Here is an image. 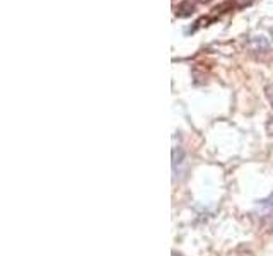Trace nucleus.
Masks as SVG:
<instances>
[{"label":"nucleus","mask_w":273,"mask_h":256,"mask_svg":"<svg viewBox=\"0 0 273 256\" xmlns=\"http://www.w3.org/2000/svg\"><path fill=\"white\" fill-rule=\"evenodd\" d=\"M248 48L255 53H265L270 50V43L265 36H253L248 41Z\"/></svg>","instance_id":"1"},{"label":"nucleus","mask_w":273,"mask_h":256,"mask_svg":"<svg viewBox=\"0 0 273 256\" xmlns=\"http://www.w3.org/2000/svg\"><path fill=\"white\" fill-rule=\"evenodd\" d=\"M272 227H273V217H272Z\"/></svg>","instance_id":"2"}]
</instances>
